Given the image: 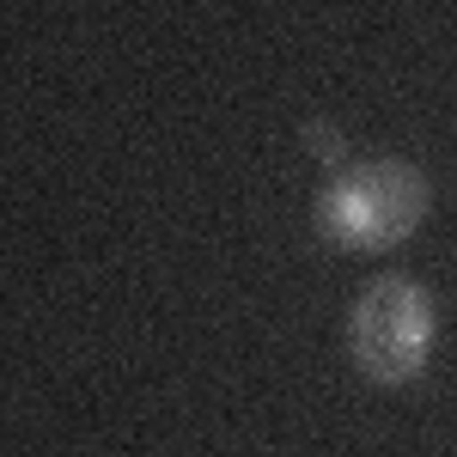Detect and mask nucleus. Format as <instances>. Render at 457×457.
I'll list each match as a JSON object with an SVG mask.
<instances>
[{"label":"nucleus","instance_id":"2","mask_svg":"<svg viewBox=\"0 0 457 457\" xmlns=\"http://www.w3.org/2000/svg\"><path fill=\"white\" fill-rule=\"evenodd\" d=\"M439 342V305L415 275H378L360 287L348 317V353L372 385H415Z\"/></svg>","mask_w":457,"mask_h":457},{"label":"nucleus","instance_id":"1","mask_svg":"<svg viewBox=\"0 0 457 457\" xmlns=\"http://www.w3.org/2000/svg\"><path fill=\"white\" fill-rule=\"evenodd\" d=\"M433 208V183L409 159H360L323 183L317 226L342 250H396Z\"/></svg>","mask_w":457,"mask_h":457},{"label":"nucleus","instance_id":"3","mask_svg":"<svg viewBox=\"0 0 457 457\" xmlns=\"http://www.w3.org/2000/svg\"><path fill=\"white\" fill-rule=\"evenodd\" d=\"M305 146H312L323 165H342V153H348V135H342V129H329V122H305Z\"/></svg>","mask_w":457,"mask_h":457}]
</instances>
